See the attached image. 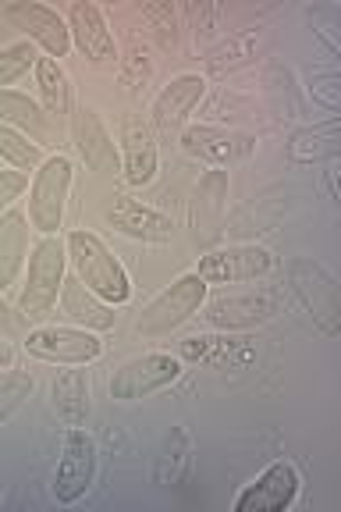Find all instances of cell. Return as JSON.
Returning <instances> with one entry per match:
<instances>
[{"label": "cell", "instance_id": "obj_14", "mask_svg": "<svg viewBox=\"0 0 341 512\" xmlns=\"http://www.w3.org/2000/svg\"><path fill=\"white\" fill-rule=\"evenodd\" d=\"M203 93H207V79H203V75H192V72L175 75V79L157 93V100H153L150 128H157V132H164V136L178 132V128L185 125V118L196 111Z\"/></svg>", "mask_w": 341, "mask_h": 512}, {"label": "cell", "instance_id": "obj_8", "mask_svg": "<svg viewBox=\"0 0 341 512\" xmlns=\"http://www.w3.org/2000/svg\"><path fill=\"white\" fill-rule=\"evenodd\" d=\"M96 480V441L79 427H68L61 441V459L54 473V498L61 505H72L93 488Z\"/></svg>", "mask_w": 341, "mask_h": 512}, {"label": "cell", "instance_id": "obj_30", "mask_svg": "<svg viewBox=\"0 0 341 512\" xmlns=\"http://www.w3.org/2000/svg\"><path fill=\"white\" fill-rule=\"evenodd\" d=\"M11 363H15V349H11V342H4V338H0V370L11 367Z\"/></svg>", "mask_w": 341, "mask_h": 512}, {"label": "cell", "instance_id": "obj_6", "mask_svg": "<svg viewBox=\"0 0 341 512\" xmlns=\"http://www.w3.org/2000/svg\"><path fill=\"white\" fill-rule=\"evenodd\" d=\"M288 281H292V292L299 296V303L310 310L313 324H317L324 335H341V299L334 278L313 260H292L288 264Z\"/></svg>", "mask_w": 341, "mask_h": 512}, {"label": "cell", "instance_id": "obj_19", "mask_svg": "<svg viewBox=\"0 0 341 512\" xmlns=\"http://www.w3.org/2000/svg\"><path fill=\"white\" fill-rule=\"evenodd\" d=\"M274 317V296L270 292H246V296H217L203 303V320L210 328L238 331L256 328L263 320Z\"/></svg>", "mask_w": 341, "mask_h": 512}, {"label": "cell", "instance_id": "obj_10", "mask_svg": "<svg viewBox=\"0 0 341 512\" xmlns=\"http://www.w3.org/2000/svg\"><path fill=\"white\" fill-rule=\"evenodd\" d=\"M72 143H75V150H79V157L86 160L89 171H96V175H104V178L121 171V150L96 107L79 104L72 111Z\"/></svg>", "mask_w": 341, "mask_h": 512}, {"label": "cell", "instance_id": "obj_13", "mask_svg": "<svg viewBox=\"0 0 341 512\" xmlns=\"http://www.w3.org/2000/svg\"><path fill=\"white\" fill-rule=\"evenodd\" d=\"M121 171H125V182L143 189L157 178L160 168V150H157V136H153L150 121L128 114L121 121Z\"/></svg>", "mask_w": 341, "mask_h": 512}, {"label": "cell", "instance_id": "obj_15", "mask_svg": "<svg viewBox=\"0 0 341 512\" xmlns=\"http://www.w3.org/2000/svg\"><path fill=\"white\" fill-rule=\"evenodd\" d=\"M182 150L189 153V157L210 164V168H228L235 160L249 157L253 139L242 136V132H231V128L189 125V128H182Z\"/></svg>", "mask_w": 341, "mask_h": 512}, {"label": "cell", "instance_id": "obj_9", "mask_svg": "<svg viewBox=\"0 0 341 512\" xmlns=\"http://www.w3.org/2000/svg\"><path fill=\"white\" fill-rule=\"evenodd\" d=\"M274 253L263 246H228L199 256L196 274L207 285H238V281H256L274 271Z\"/></svg>", "mask_w": 341, "mask_h": 512}, {"label": "cell", "instance_id": "obj_29", "mask_svg": "<svg viewBox=\"0 0 341 512\" xmlns=\"http://www.w3.org/2000/svg\"><path fill=\"white\" fill-rule=\"evenodd\" d=\"M29 189V175L25 171H0V217L8 214L11 210V203L22 196V192Z\"/></svg>", "mask_w": 341, "mask_h": 512}, {"label": "cell", "instance_id": "obj_16", "mask_svg": "<svg viewBox=\"0 0 341 512\" xmlns=\"http://www.w3.org/2000/svg\"><path fill=\"white\" fill-rule=\"evenodd\" d=\"M68 32H72V47H79V54L93 64H104L118 57V43H114V32L107 25L104 11L89 4V0H75L68 8Z\"/></svg>", "mask_w": 341, "mask_h": 512}, {"label": "cell", "instance_id": "obj_17", "mask_svg": "<svg viewBox=\"0 0 341 512\" xmlns=\"http://www.w3.org/2000/svg\"><path fill=\"white\" fill-rule=\"evenodd\" d=\"M107 221H111L114 232L135 242H171V235H175L171 217L160 214L157 207L132 200V196H114V203L107 207Z\"/></svg>", "mask_w": 341, "mask_h": 512}, {"label": "cell", "instance_id": "obj_31", "mask_svg": "<svg viewBox=\"0 0 341 512\" xmlns=\"http://www.w3.org/2000/svg\"><path fill=\"white\" fill-rule=\"evenodd\" d=\"M0 324H8V306L0 303Z\"/></svg>", "mask_w": 341, "mask_h": 512}, {"label": "cell", "instance_id": "obj_11", "mask_svg": "<svg viewBox=\"0 0 341 512\" xmlns=\"http://www.w3.org/2000/svg\"><path fill=\"white\" fill-rule=\"evenodd\" d=\"M299 488L302 477L295 470V463L278 459V463H270L260 477L249 480L246 488L238 491L235 512H281L299 498Z\"/></svg>", "mask_w": 341, "mask_h": 512}, {"label": "cell", "instance_id": "obj_28", "mask_svg": "<svg viewBox=\"0 0 341 512\" xmlns=\"http://www.w3.org/2000/svg\"><path fill=\"white\" fill-rule=\"evenodd\" d=\"M36 57H40L36 54V43H29V40L0 47V89L18 82L25 72H32V68H36Z\"/></svg>", "mask_w": 341, "mask_h": 512}, {"label": "cell", "instance_id": "obj_27", "mask_svg": "<svg viewBox=\"0 0 341 512\" xmlns=\"http://www.w3.org/2000/svg\"><path fill=\"white\" fill-rule=\"evenodd\" d=\"M32 388H36V377H32L29 370H11V374L0 377V427L8 424L11 416L25 406Z\"/></svg>", "mask_w": 341, "mask_h": 512}, {"label": "cell", "instance_id": "obj_23", "mask_svg": "<svg viewBox=\"0 0 341 512\" xmlns=\"http://www.w3.org/2000/svg\"><path fill=\"white\" fill-rule=\"evenodd\" d=\"M50 395H54V413L61 416L68 427H82L89 416V381L82 370H57L54 384H50Z\"/></svg>", "mask_w": 341, "mask_h": 512}, {"label": "cell", "instance_id": "obj_22", "mask_svg": "<svg viewBox=\"0 0 341 512\" xmlns=\"http://www.w3.org/2000/svg\"><path fill=\"white\" fill-rule=\"evenodd\" d=\"M25 256H29V217L25 210L11 207L0 217V292L18 281Z\"/></svg>", "mask_w": 341, "mask_h": 512}, {"label": "cell", "instance_id": "obj_2", "mask_svg": "<svg viewBox=\"0 0 341 512\" xmlns=\"http://www.w3.org/2000/svg\"><path fill=\"white\" fill-rule=\"evenodd\" d=\"M207 296H210V285L199 278L196 271L182 274V278H175L160 296H153L150 303L143 306V313H139V320H135V331H139L143 338L171 335V331L182 328L185 320H192L199 310H203Z\"/></svg>", "mask_w": 341, "mask_h": 512}, {"label": "cell", "instance_id": "obj_4", "mask_svg": "<svg viewBox=\"0 0 341 512\" xmlns=\"http://www.w3.org/2000/svg\"><path fill=\"white\" fill-rule=\"evenodd\" d=\"M72 160L64 153H54L32 171L29 182V228H36L40 235H57L68 210V196H72Z\"/></svg>", "mask_w": 341, "mask_h": 512}, {"label": "cell", "instance_id": "obj_25", "mask_svg": "<svg viewBox=\"0 0 341 512\" xmlns=\"http://www.w3.org/2000/svg\"><path fill=\"white\" fill-rule=\"evenodd\" d=\"M192 466V438L185 427H171L164 438V445H160V456H157V484H164V488H175V484H182V477L189 473Z\"/></svg>", "mask_w": 341, "mask_h": 512}, {"label": "cell", "instance_id": "obj_26", "mask_svg": "<svg viewBox=\"0 0 341 512\" xmlns=\"http://www.w3.org/2000/svg\"><path fill=\"white\" fill-rule=\"evenodd\" d=\"M0 157L8 160L15 171H36L43 164V146H36L29 136H22V132H15V128L8 125H0Z\"/></svg>", "mask_w": 341, "mask_h": 512}, {"label": "cell", "instance_id": "obj_7", "mask_svg": "<svg viewBox=\"0 0 341 512\" xmlns=\"http://www.w3.org/2000/svg\"><path fill=\"white\" fill-rule=\"evenodd\" d=\"M25 352L61 367H82L104 352V342L96 338V331L75 328V324H40L25 338Z\"/></svg>", "mask_w": 341, "mask_h": 512}, {"label": "cell", "instance_id": "obj_18", "mask_svg": "<svg viewBox=\"0 0 341 512\" xmlns=\"http://www.w3.org/2000/svg\"><path fill=\"white\" fill-rule=\"evenodd\" d=\"M224 210H228V171L210 168L192 192V235H196V242L207 246L221 235Z\"/></svg>", "mask_w": 341, "mask_h": 512}, {"label": "cell", "instance_id": "obj_12", "mask_svg": "<svg viewBox=\"0 0 341 512\" xmlns=\"http://www.w3.org/2000/svg\"><path fill=\"white\" fill-rule=\"evenodd\" d=\"M8 22L15 25L18 32L29 36V43H36L40 50H47V57H68L72 50V32H68V22L57 15L47 4H36V0H15L8 4Z\"/></svg>", "mask_w": 341, "mask_h": 512}, {"label": "cell", "instance_id": "obj_20", "mask_svg": "<svg viewBox=\"0 0 341 512\" xmlns=\"http://www.w3.org/2000/svg\"><path fill=\"white\" fill-rule=\"evenodd\" d=\"M61 310L64 317L72 320L75 328H86V331H111L118 324V313H114L111 303L89 292L75 274H64V285H61Z\"/></svg>", "mask_w": 341, "mask_h": 512}, {"label": "cell", "instance_id": "obj_1", "mask_svg": "<svg viewBox=\"0 0 341 512\" xmlns=\"http://www.w3.org/2000/svg\"><path fill=\"white\" fill-rule=\"evenodd\" d=\"M64 249H68V264H72L75 278L96 292L111 306H121L132 299V278H128L125 264L118 256L107 249V242L96 232H86V228H75L64 239Z\"/></svg>", "mask_w": 341, "mask_h": 512}, {"label": "cell", "instance_id": "obj_5", "mask_svg": "<svg viewBox=\"0 0 341 512\" xmlns=\"http://www.w3.org/2000/svg\"><path fill=\"white\" fill-rule=\"evenodd\" d=\"M185 363L171 352H143L132 356L128 363H121L111 377V395L118 402H139L150 399L153 392H164L182 377Z\"/></svg>", "mask_w": 341, "mask_h": 512}, {"label": "cell", "instance_id": "obj_24", "mask_svg": "<svg viewBox=\"0 0 341 512\" xmlns=\"http://www.w3.org/2000/svg\"><path fill=\"white\" fill-rule=\"evenodd\" d=\"M36 89H40L43 111L54 114L57 121L72 111V82L64 75V68L54 61V57H36Z\"/></svg>", "mask_w": 341, "mask_h": 512}, {"label": "cell", "instance_id": "obj_3", "mask_svg": "<svg viewBox=\"0 0 341 512\" xmlns=\"http://www.w3.org/2000/svg\"><path fill=\"white\" fill-rule=\"evenodd\" d=\"M64 274H68V249H64L61 235H43L36 246L29 249V278H25L18 310L25 317H47L61 299Z\"/></svg>", "mask_w": 341, "mask_h": 512}, {"label": "cell", "instance_id": "obj_21", "mask_svg": "<svg viewBox=\"0 0 341 512\" xmlns=\"http://www.w3.org/2000/svg\"><path fill=\"white\" fill-rule=\"evenodd\" d=\"M0 125L15 128L22 136H29L36 146H47L54 128L47 121V111H43L32 96L18 93V89H0Z\"/></svg>", "mask_w": 341, "mask_h": 512}]
</instances>
